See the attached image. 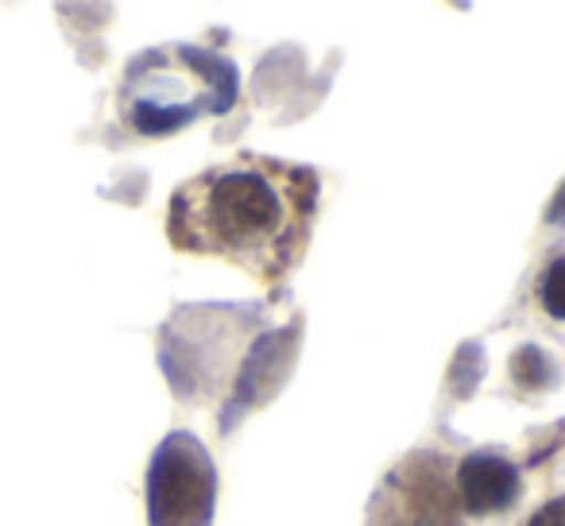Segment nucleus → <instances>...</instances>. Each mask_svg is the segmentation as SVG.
<instances>
[{
  "label": "nucleus",
  "instance_id": "obj_2",
  "mask_svg": "<svg viewBox=\"0 0 565 526\" xmlns=\"http://www.w3.org/2000/svg\"><path fill=\"white\" fill-rule=\"evenodd\" d=\"M194 51H159V55L143 58L140 66H132L128 78V117L140 132H171V128L186 125L190 117H202L205 109H225L233 105L236 82L233 66L217 63L205 74H198L194 82H186V74L198 66Z\"/></svg>",
  "mask_w": 565,
  "mask_h": 526
},
{
  "label": "nucleus",
  "instance_id": "obj_6",
  "mask_svg": "<svg viewBox=\"0 0 565 526\" xmlns=\"http://www.w3.org/2000/svg\"><path fill=\"white\" fill-rule=\"evenodd\" d=\"M539 302L550 318L565 322V256H557L539 279Z\"/></svg>",
  "mask_w": 565,
  "mask_h": 526
},
{
  "label": "nucleus",
  "instance_id": "obj_5",
  "mask_svg": "<svg viewBox=\"0 0 565 526\" xmlns=\"http://www.w3.org/2000/svg\"><path fill=\"white\" fill-rule=\"evenodd\" d=\"M454 480H457V495H461L465 515H472V518L503 515V511L515 507L519 495H523L519 469L508 457H495V453H469L454 469Z\"/></svg>",
  "mask_w": 565,
  "mask_h": 526
},
{
  "label": "nucleus",
  "instance_id": "obj_3",
  "mask_svg": "<svg viewBox=\"0 0 565 526\" xmlns=\"http://www.w3.org/2000/svg\"><path fill=\"white\" fill-rule=\"evenodd\" d=\"M454 464L441 453H411L387 472L369 511V526H465Z\"/></svg>",
  "mask_w": 565,
  "mask_h": 526
},
{
  "label": "nucleus",
  "instance_id": "obj_4",
  "mask_svg": "<svg viewBox=\"0 0 565 526\" xmlns=\"http://www.w3.org/2000/svg\"><path fill=\"white\" fill-rule=\"evenodd\" d=\"M151 526H205L213 511V464L186 433L163 441L148 472Z\"/></svg>",
  "mask_w": 565,
  "mask_h": 526
},
{
  "label": "nucleus",
  "instance_id": "obj_1",
  "mask_svg": "<svg viewBox=\"0 0 565 526\" xmlns=\"http://www.w3.org/2000/svg\"><path fill=\"white\" fill-rule=\"evenodd\" d=\"M322 182L310 167L236 155L182 182L167 210V236L190 256H217L259 283L299 268L318 217Z\"/></svg>",
  "mask_w": 565,
  "mask_h": 526
},
{
  "label": "nucleus",
  "instance_id": "obj_7",
  "mask_svg": "<svg viewBox=\"0 0 565 526\" xmlns=\"http://www.w3.org/2000/svg\"><path fill=\"white\" fill-rule=\"evenodd\" d=\"M519 526H565V492L550 495L546 503H539V507H534Z\"/></svg>",
  "mask_w": 565,
  "mask_h": 526
}]
</instances>
